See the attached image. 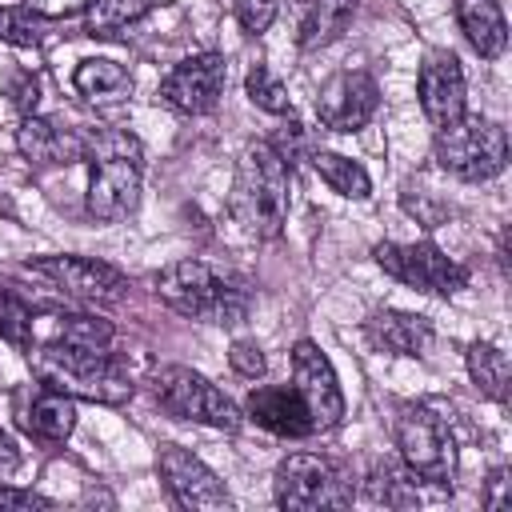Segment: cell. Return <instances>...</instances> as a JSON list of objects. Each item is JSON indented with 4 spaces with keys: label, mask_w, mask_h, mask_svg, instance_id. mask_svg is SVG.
Wrapping results in <instances>:
<instances>
[{
    "label": "cell",
    "mask_w": 512,
    "mask_h": 512,
    "mask_svg": "<svg viewBox=\"0 0 512 512\" xmlns=\"http://www.w3.org/2000/svg\"><path fill=\"white\" fill-rule=\"evenodd\" d=\"M28 364H32V376L44 388H56L72 400H92V404H104V408H120L136 392L128 364L112 348L92 352V348H68V344L44 340L40 348L28 352Z\"/></svg>",
    "instance_id": "6da1fadb"
},
{
    "label": "cell",
    "mask_w": 512,
    "mask_h": 512,
    "mask_svg": "<svg viewBox=\"0 0 512 512\" xmlns=\"http://www.w3.org/2000/svg\"><path fill=\"white\" fill-rule=\"evenodd\" d=\"M88 160V216L100 224H116L136 212L144 184V148L124 128H88L84 132Z\"/></svg>",
    "instance_id": "7a4b0ae2"
},
{
    "label": "cell",
    "mask_w": 512,
    "mask_h": 512,
    "mask_svg": "<svg viewBox=\"0 0 512 512\" xmlns=\"http://www.w3.org/2000/svg\"><path fill=\"white\" fill-rule=\"evenodd\" d=\"M288 164L268 140L244 144L236 160V180L228 208L236 224L256 240H276L288 224Z\"/></svg>",
    "instance_id": "3957f363"
},
{
    "label": "cell",
    "mask_w": 512,
    "mask_h": 512,
    "mask_svg": "<svg viewBox=\"0 0 512 512\" xmlns=\"http://www.w3.org/2000/svg\"><path fill=\"white\" fill-rule=\"evenodd\" d=\"M152 284H156V296L172 312L200 320V324H216V328L244 324V316L252 308L248 288H240L236 280H224L204 260H176V264L160 268L152 276Z\"/></svg>",
    "instance_id": "277c9868"
},
{
    "label": "cell",
    "mask_w": 512,
    "mask_h": 512,
    "mask_svg": "<svg viewBox=\"0 0 512 512\" xmlns=\"http://www.w3.org/2000/svg\"><path fill=\"white\" fill-rule=\"evenodd\" d=\"M392 440L400 448V460L424 476L428 484L436 488H452V476H456V440H452V428L448 420L424 404V400H400L396 404V416H392Z\"/></svg>",
    "instance_id": "5b68a950"
},
{
    "label": "cell",
    "mask_w": 512,
    "mask_h": 512,
    "mask_svg": "<svg viewBox=\"0 0 512 512\" xmlns=\"http://www.w3.org/2000/svg\"><path fill=\"white\" fill-rule=\"evenodd\" d=\"M432 160L456 180H468V184L492 180L508 164V132L488 116H468L464 112L452 124L436 128Z\"/></svg>",
    "instance_id": "8992f818"
},
{
    "label": "cell",
    "mask_w": 512,
    "mask_h": 512,
    "mask_svg": "<svg viewBox=\"0 0 512 512\" xmlns=\"http://www.w3.org/2000/svg\"><path fill=\"white\" fill-rule=\"evenodd\" d=\"M152 400L172 420H192V424H208L220 432H236L244 420L232 396H224L208 376L184 364H160L152 372Z\"/></svg>",
    "instance_id": "52a82bcc"
},
{
    "label": "cell",
    "mask_w": 512,
    "mask_h": 512,
    "mask_svg": "<svg viewBox=\"0 0 512 512\" xmlns=\"http://www.w3.org/2000/svg\"><path fill=\"white\" fill-rule=\"evenodd\" d=\"M272 492L280 508L312 512V508H348L352 504V480L348 472L320 452H292L276 464Z\"/></svg>",
    "instance_id": "ba28073f"
},
{
    "label": "cell",
    "mask_w": 512,
    "mask_h": 512,
    "mask_svg": "<svg viewBox=\"0 0 512 512\" xmlns=\"http://www.w3.org/2000/svg\"><path fill=\"white\" fill-rule=\"evenodd\" d=\"M372 260L400 284L428 292V296H456L460 288H468V268L460 260H452L448 252H440L436 244L420 240V244H396V240H380L372 248Z\"/></svg>",
    "instance_id": "9c48e42d"
},
{
    "label": "cell",
    "mask_w": 512,
    "mask_h": 512,
    "mask_svg": "<svg viewBox=\"0 0 512 512\" xmlns=\"http://www.w3.org/2000/svg\"><path fill=\"white\" fill-rule=\"evenodd\" d=\"M156 472H160L176 508H188V512H228L232 508V496H228L224 480L200 456H192L180 444H160L156 448Z\"/></svg>",
    "instance_id": "30bf717a"
},
{
    "label": "cell",
    "mask_w": 512,
    "mask_h": 512,
    "mask_svg": "<svg viewBox=\"0 0 512 512\" xmlns=\"http://www.w3.org/2000/svg\"><path fill=\"white\" fill-rule=\"evenodd\" d=\"M28 272L52 280L64 296H76L88 304H116L128 296V276L116 264L92 260V256H36L28 260Z\"/></svg>",
    "instance_id": "8fae6325"
},
{
    "label": "cell",
    "mask_w": 512,
    "mask_h": 512,
    "mask_svg": "<svg viewBox=\"0 0 512 512\" xmlns=\"http://www.w3.org/2000/svg\"><path fill=\"white\" fill-rule=\"evenodd\" d=\"M376 108H380V88L364 68L332 72L320 84V96H316V120L328 132H340V136L360 132L376 116Z\"/></svg>",
    "instance_id": "7c38bea8"
},
{
    "label": "cell",
    "mask_w": 512,
    "mask_h": 512,
    "mask_svg": "<svg viewBox=\"0 0 512 512\" xmlns=\"http://www.w3.org/2000/svg\"><path fill=\"white\" fill-rule=\"evenodd\" d=\"M224 84H228V60L220 52H196L184 56L160 80V100L180 116H204L220 104Z\"/></svg>",
    "instance_id": "4fadbf2b"
},
{
    "label": "cell",
    "mask_w": 512,
    "mask_h": 512,
    "mask_svg": "<svg viewBox=\"0 0 512 512\" xmlns=\"http://www.w3.org/2000/svg\"><path fill=\"white\" fill-rule=\"evenodd\" d=\"M292 384L304 396L316 432H332L344 420V392H340L336 368L324 356V348L316 340H308V336L292 344Z\"/></svg>",
    "instance_id": "5bb4252c"
},
{
    "label": "cell",
    "mask_w": 512,
    "mask_h": 512,
    "mask_svg": "<svg viewBox=\"0 0 512 512\" xmlns=\"http://www.w3.org/2000/svg\"><path fill=\"white\" fill-rule=\"evenodd\" d=\"M464 92H468V84H464V68L456 60V52L432 48L420 64V76H416V96H420L428 124L444 128L456 116H464Z\"/></svg>",
    "instance_id": "9a60e30c"
},
{
    "label": "cell",
    "mask_w": 512,
    "mask_h": 512,
    "mask_svg": "<svg viewBox=\"0 0 512 512\" xmlns=\"http://www.w3.org/2000/svg\"><path fill=\"white\" fill-rule=\"evenodd\" d=\"M244 412L272 436H284V440H308L316 436V424H312V412L304 404V396L296 392V384H264V388H252L248 400H244Z\"/></svg>",
    "instance_id": "2e32d148"
},
{
    "label": "cell",
    "mask_w": 512,
    "mask_h": 512,
    "mask_svg": "<svg viewBox=\"0 0 512 512\" xmlns=\"http://www.w3.org/2000/svg\"><path fill=\"white\" fill-rule=\"evenodd\" d=\"M364 336H368V344L376 352H388V356H428V348L436 340L428 316L400 312V308L372 312L368 324H364Z\"/></svg>",
    "instance_id": "e0dca14e"
},
{
    "label": "cell",
    "mask_w": 512,
    "mask_h": 512,
    "mask_svg": "<svg viewBox=\"0 0 512 512\" xmlns=\"http://www.w3.org/2000/svg\"><path fill=\"white\" fill-rule=\"evenodd\" d=\"M16 148L28 164L36 168H52V164H72L84 160V136L72 128H60L56 120H44L36 112H28L16 128Z\"/></svg>",
    "instance_id": "ac0fdd59"
},
{
    "label": "cell",
    "mask_w": 512,
    "mask_h": 512,
    "mask_svg": "<svg viewBox=\"0 0 512 512\" xmlns=\"http://www.w3.org/2000/svg\"><path fill=\"white\" fill-rule=\"evenodd\" d=\"M456 24L480 60H496L508 48V20L496 0H452Z\"/></svg>",
    "instance_id": "d6986e66"
},
{
    "label": "cell",
    "mask_w": 512,
    "mask_h": 512,
    "mask_svg": "<svg viewBox=\"0 0 512 512\" xmlns=\"http://www.w3.org/2000/svg\"><path fill=\"white\" fill-rule=\"evenodd\" d=\"M356 8H360V0H304V8H300V32H296L300 48L304 52H316V48L336 44L348 32Z\"/></svg>",
    "instance_id": "ffe728a7"
},
{
    "label": "cell",
    "mask_w": 512,
    "mask_h": 512,
    "mask_svg": "<svg viewBox=\"0 0 512 512\" xmlns=\"http://www.w3.org/2000/svg\"><path fill=\"white\" fill-rule=\"evenodd\" d=\"M424 484L428 480L416 476L404 460H376L372 472H368V480H364V496L372 504H384V508H412V504L424 500V492H420Z\"/></svg>",
    "instance_id": "44dd1931"
},
{
    "label": "cell",
    "mask_w": 512,
    "mask_h": 512,
    "mask_svg": "<svg viewBox=\"0 0 512 512\" xmlns=\"http://www.w3.org/2000/svg\"><path fill=\"white\" fill-rule=\"evenodd\" d=\"M20 424H24L28 436H36V440H44V444H60V440H68L72 428H76V400L64 396V392H56V388H44V384H40V392L32 396V404H28V412H24Z\"/></svg>",
    "instance_id": "7402d4cb"
},
{
    "label": "cell",
    "mask_w": 512,
    "mask_h": 512,
    "mask_svg": "<svg viewBox=\"0 0 512 512\" xmlns=\"http://www.w3.org/2000/svg\"><path fill=\"white\" fill-rule=\"evenodd\" d=\"M72 84L84 100L92 104H112V100H124L132 92V72L108 56H88L76 64L72 72Z\"/></svg>",
    "instance_id": "603a6c76"
},
{
    "label": "cell",
    "mask_w": 512,
    "mask_h": 512,
    "mask_svg": "<svg viewBox=\"0 0 512 512\" xmlns=\"http://www.w3.org/2000/svg\"><path fill=\"white\" fill-rule=\"evenodd\" d=\"M464 360H468V376H472V384L480 388V396L504 404V400H508V380H512L508 356H504L496 344H488V340H472L468 352H464Z\"/></svg>",
    "instance_id": "cb8c5ba5"
},
{
    "label": "cell",
    "mask_w": 512,
    "mask_h": 512,
    "mask_svg": "<svg viewBox=\"0 0 512 512\" xmlns=\"http://www.w3.org/2000/svg\"><path fill=\"white\" fill-rule=\"evenodd\" d=\"M308 160H312L316 176H320L336 196H344V200H368V196H372V176L364 172V164H356V160H348V156H340V152H324V148H316Z\"/></svg>",
    "instance_id": "d4e9b609"
},
{
    "label": "cell",
    "mask_w": 512,
    "mask_h": 512,
    "mask_svg": "<svg viewBox=\"0 0 512 512\" xmlns=\"http://www.w3.org/2000/svg\"><path fill=\"white\" fill-rule=\"evenodd\" d=\"M48 340H52V344H68V348H92V352H104V348H112L116 328H112V320H104V316L60 312V316H52V332H48Z\"/></svg>",
    "instance_id": "484cf974"
},
{
    "label": "cell",
    "mask_w": 512,
    "mask_h": 512,
    "mask_svg": "<svg viewBox=\"0 0 512 512\" xmlns=\"http://www.w3.org/2000/svg\"><path fill=\"white\" fill-rule=\"evenodd\" d=\"M148 12H152V0H92L84 32L96 40H108V36H120L124 28L140 24Z\"/></svg>",
    "instance_id": "4316f807"
},
{
    "label": "cell",
    "mask_w": 512,
    "mask_h": 512,
    "mask_svg": "<svg viewBox=\"0 0 512 512\" xmlns=\"http://www.w3.org/2000/svg\"><path fill=\"white\" fill-rule=\"evenodd\" d=\"M244 92H248V100H252L260 112H272V116H288V112H292V96H288L284 80H280L268 64H252V68H248Z\"/></svg>",
    "instance_id": "83f0119b"
},
{
    "label": "cell",
    "mask_w": 512,
    "mask_h": 512,
    "mask_svg": "<svg viewBox=\"0 0 512 512\" xmlns=\"http://www.w3.org/2000/svg\"><path fill=\"white\" fill-rule=\"evenodd\" d=\"M0 340H8L20 352H32V340H36L32 308L12 288H4V284H0Z\"/></svg>",
    "instance_id": "f1b7e54d"
},
{
    "label": "cell",
    "mask_w": 512,
    "mask_h": 512,
    "mask_svg": "<svg viewBox=\"0 0 512 512\" xmlns=\"http://www.w3.org/2000/svg\"><path fill=\"white\" fill-rule=\"evenodd\" d=\"M0 40L12 48H40L44 44V20L32 16L24 4L20 8H0Z\"/></svg>",
    "instance_id": "f546056e"
},
{
    "label": "cell",
    "mask_w": 512,
    "mask_h": 512,
    "mask_svg": "<svg viewBox=\"0 0 512 512\" xmlns=\"http://www.w3.org/2000/svg\"><path fill=\"white\" fill-rule=\"evenodd\" d=\"M400 204H404V212H408V216H416L424 228H440V224L448 220V212H452V204H448V200H440V196H432V192H416L412 184L404 188Z\"/></svg>",
    "instance_id": "4dcf8cb0"
},
{
    "label": "cell",
    "mask_w": 512,
    "mask_h": 512,
    "mask_svg": "<svg viewBox=\"0 0 512 512\" xmlns=\"http://www.w3.org/2000/svg\"><path fill=\"white\" fill-rule=\"evenodd\" d=\"M228 364H232V372L244 376V380H260V376L268 372V360H264V352H260L256 340H236V344L228 348Z\"/></svg>",
    "instance_id": "1f68e13d"
},
{
    "label": "cell",
    "mask_w": 512,
    "mask_h": 512,
    "mask_svg": "<svg viewBox=\"0 0 512 512\" xmlns=\"http://www.w3.org/2000/svg\"><path fill=\"white\" fill-rule=\"evenodd\" d=\"M236 20L244 36H260L276 20V0H236Z\"/></svg>",
    "instance_id": "d6a6232c"
},
{
    "label": "cell",
    "mask_w": 512,
    "mask_h": 512,
    "mask_svg": "<svg viewBox=\"0 0 512 512\" xmlns=\"http://www.w3.org/2000/svg\"><path fill=\"white\" fill-rule=\"evenodd\" d=\"M92 0H24V8L40 20H64V16H76L84 12Z\"/></svg>",
    "instance_id": "836d02e7"
},
{
    "label": "cell",
    "mask_w": 512,
    "mask_h": 512,
    "mask_svg": "<svg viewBox=\"0 0 512 512\" xmlns=\"http://www.w3.org/2000/svg\"><path fill=\"white\" fill-rule=\"evenodd\" d=\"M8 96H12V104L28 116V112L36 108V100H40V80H36L32 72H16L12 84H8Z\"/></svg>",
    "instance_id": "e575fe53"
},
{
    "label": "cell",
    "mask_w": 512,
    "mask_h": 512,
    "mask_svg": "<svg viewBox=\"0 0 512 512\" xmlns=\"http://www.w3.org/2000/svg\"><path fill=\"white\" fill-rule=\"evenodd\" d=\"M0 508H52L48 496L32 492V488H8L0 484Z\"/></svg>",
    "instance_id": "d590c367"
},
{
    "label": "cell",
    "mask_w": 512,
    "mask_h": 512,
    "mask_svg": "<svg viewBox=\"0 0 512 512\" xmlns=\"http://www.w3.org/2000/svg\"><path fill=\"white\" fill-rule=\"evenodd\" d=\"M488 508H508V468H496L488 476V492H484Z\"/></svg>",
    "instance_id": "8d00e7d4"
},
{
    "label": "cell",
    "mask_w": 512,
    "mask_h": 512,
    "mask_svg": "<svg viewBox=\"0 0 512 512\" xmlns=\"http://www.w3.org/2000/svg\"><path fill=\"white\" fill-rule=\"evenodd\" d=\"M16 468H20V448H16V444H12V436L0 428V480H4V476H12Z\"/></svg>",
    "instance_id": "74e56055"
}]
</instances>
